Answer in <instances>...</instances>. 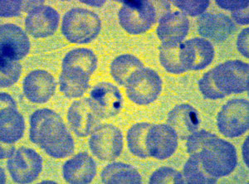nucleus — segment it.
<instances>
[{"mask_svg": "<svg viewBox=\"0 0 249 184\" xmlns=\"http://www.w3.org/2000/svg\"><path fill=\"white\" fill-rule=\"evenodd\" d=\"M218 131L226 138L244 135L249 128V102L244 98H233L223 105L217 116Z\"/></svg>", "mask_w": 249, "mask_h": 184, "instance_id": "0eeeda50", "label": "nucleus"}, {"mask_svg": "<svg viewBox=\"0 0 249 184\" xmlns=\"http://www.w3.org/2000/svg\"><path fill=\"white\" fill-rule=\"evenodd\" d=\"M190 31V20L182 12L166 13L159 19L156 35L162 43H183Z\"/></svg>", "mask_w": 249, "mask_h": 184, "instance_id": "a211bd4d", "label": "nucleus"}, {"mask_svg": "<svg viewBox=\"0 0 249 184\" xmlns=\"http://www.w3.org/2000/svg\"><path fill=\"white\" fill-rule=\"evenodd\" d=\"M216 87L225 96L249 91V65L240 60H230L212 69Z\"/></svg>", "mask_w": 249, "mask_h": 184, "instance_id": "423d86ee", "label": "nucleus"}, {"mask_svg": "<svg viewBox=\"0 0 249 184\" xmlns=\"http://www.w3.org/2000/svg\"><path fill=\"white\" fill-rule=\"evenodd\" d=\"M23 1L20 0H1L0 15L3 17H18L21 15Z\"/></svg>", "mask_w": 249, "mask_h": 184, "instance_id": "72a5a7b5", "label": "nucleus"}, {"mask_svg": "<svg viewBox=\"0 0 249 184\" xmlns=\"http://www.w3.org/2000/svg\"><path fill=\"white\" fill-rule=\"evenodd\" d=\"M242 156L243 160L247 167L249 166V137L247 136L246 139L244 140L243 146H242Z\"/></svg>", "mask_w": 249, "mask_h": 184, "instance_id": "a19ab883", "label": "nucleus"}, {"mask_svg": "<svg viewBox=\"0 0 249 184\" xmlns=\"http://www.w3.org/2000/svg\"><path fill=\"white\" fill-rule=\"evenodd\" d=\"M216 5L218 8L227 11L236 12L239 10H244L249 8V0H231V1H227V0H216Z\"/></svg>", "mask_w": 249, "mask_h": 184, "instance_id": "f704fd0d", "label": "nucleus"}, {"mask_svg": "<svg viewBox=\"0 0 249 184\" xmlns=\"http://www.w3.org/2000/svg\"><path fill=\"white\" fill-rule=\"evenodd\" d=\"M215 136L216 134L211 133L210 131L198 130L195 133L190 134L186 139L187 153L189 154H193V153L200 152L207 140Z\"/></svg>", "mask_w": 249, "mask_h": 184, "instance_id": "473e14b6", "label": "nucleus"}, {"mask_svg": "<svg viewBox=\"0 0 249 184\" xmlns=\"http://www.w3.org/2000/svg\"><path fill=\"white\" fill-rule=\"evenodd\" d=\"M144 67V63L131 54H122L111 62L110 73L118 85H124L134 71Z\"/></svg>", "mask_w": 249, "mask_h": 184, "instance_id": "b1692460", "label": "nucleus"}, {"mask_svg": "<svg viewBox=\"0 0 249 184\" xmlns=\"http://www.w3.org/2000/svg\"><path fill=\"white\" fill-rule=\"evenodd\" d=\"M167 124L176 131L178 139L186 140L198 131L201 124L198 111L190 104H180L173 108L167 117Z\"/></svg>", "mask_w": 249, "mask_h": 184, "instance_id": "aec40b11", "label": "nucleus"}, {"mask_svg": "<svg viewBox=\"0 0 249 184\" xmlns=\"http://www.w3.org/2000/svg\"><path fill=\"white\" fill-rule=\"evenodd\" d=\"M29 139L54 159H65L75 151V143L62 117L48 108L32 114Z\"/></svg>", "mask_w": 249, "mask_h": 184, "instance_id": "f257e3e1", "label": "nucleus"}, {"mask_svg": "<svg viewBox=\"0 0 249 184\" xmlns=\"http://www.w3.org/2000/svg\"><path fill=\"white\" fill-rule=\"evenodd\" d=\"M25 121L18 109L5 108L0 111V139L2 143L14 145L23 138Z\"/></svg>", "mask_w": 249, "mask_h": 184, "instance_id": "4be33fe9", "label": "nucleus"}, {"mask_svg": "<svg viewBox=\"0 0 249 184\" xmlns=\"http://www.w3.org/2000/svg\"><path fill=\"white\" fill-rule=\"evenodd\" d=\"M123 134L111 124H100L91 132L88 141L89 149L102 161H114L123 151Z\"/></svg>", "mask_w": 249, "mask_h": 184, "instance_id": "6e6552de", "label": "nucleus"}, {"mask_svg": "<svg viewBox=\"0 0 249 184\" xmlns=\"http://www.w3.org/2000/svg\"><path fill=\"white\" fill-rule=\"evenodd\" d=\"M178 139L175 130L168 124L151 125L145 139L148 154L158 160L169 159L178 148Z\"/></svg>", "mask_w": 249, "mask_h": 184, "instance_id": "9b49d317", "label": "nucleus"}, {"mask_svg": "<svg viewBox=\"0 0 249 184\" xmlns=\"http://www.w3.org/2000/svg\"><path fill=\"white\" fill-rule=\"evenodd\" d=\"M198 153L204 171L216 179L230 175L238 165L234 145L217 135L208 139Z\"/></svg>", "mask_w": 249, "mask_h": 184, "instance_id": "f03ea898", "label": "nucleus"}, {"mask_svg": "<svg viewBox=\"0 0 249 184\" xmlns=\"http://www.w3.org/2000/svg\"><path fill=\"white\" fill-rule=\"evenodd\" d=\"M161 77L155 70L141 68L130 75L125 83V93L138 105H148L158 99L162 91Z\"/></svg>", "mask_w": 249, "mask_h": 184, "instance_id": "39448f33", "label": "nucleus"}, {"mask_svg": "<svg viewBox=\"0 0 249 184\" xmlns=\"http://www.w3.org/2000/svg\"><path fill=\"white\" fill-rule=\"evenodd\" d=\"M150 184H184V175L180 172L170 167H161L150 176Z\"/></svg>", "mask_w": 249, "mask_h": 184, "instance_id": "c756f323", "label": "nucleus"}, {"mask_svg": "<svg viewBox=\"0 0 249 184\" xmlns=\"http://www.w3.org/2000/svg\"><path fill=\"white\" fill-rule=\"evenodd\" d=\"M67 119L72 132L81 138L90 135L101 122L99 117L91 110L88 97L76 100L70 105Z\"/></svg>", "mask_w": 249, "mask_h": 184, "instance_id": "dca6fc26", "label": "nucleus"}, {"mask_svg": "<svg viewBox=\"0 0 249 184\" xmlns=\"http://www.w3.org/2000/svg\"><path fill=\"white\" fill-rule=\"evenodd\" d=\"M98 66V59L91 49H76L66 54L62 60V67H79L91 76Z\"/></svg>", "mask_w": 249, "mask_h": 184, "instance_id": "393cba45", "label": "nucleus"}, {"mask_svg": "<svg viewBox=\"0 0 249 184\" xmlns=\"http://www.w3.org/2000/svg\"><path fill=\"white\" fill-rule=\"evenodd\" d=\"M118 13L120 25L130 35H140L151 29L157 20V10L153 2L147 0L121 1Z\"/></svg>", "mask_w": 249, "mask_h": 184, "instance_id": "20e7f679", "label": "nucleus"}, {"mask_svg": "<svg viewBox=\"0 0 249 184\" xmlns=\"http://www.w3.org/2000/svg\"><path fill=\"white\" fill-rule=\"evenodd\" d=\"M59 23L60 15L56 9L41 5L27 15L26 32L34 38L50 37L57 32Z\"/></svg>", "mask_w": 249, "mask_h": 184, "instance_id": "2eb2a0df", "label": "nucleus"}, {"mask_svg": "<svg viewBox=\"0 0 249 184\" xmlns=\"http://www.w3.org/2000/svg\"><path fill=\"white\" fill-rule=\"evenodd\" d=\"M16 149L15 145H9V144H5L1 142L0 145V159H10L12 157L15 156L16 153Z\"/></svg>", "mask_w": 249, "mask_h": 184, "instance_id": "4c0bfd02", "label": "nucleus"}, {"mask_svg": "<svg viewBox=\"0 0 249 184\" xmlns=\"http://www.w3.org/2000/svg\"><path fill=\"white\" fill-rule=\"evenodd\" d=\"M41 184H56V182L48 181V180H45V181L42 182Z\"/></svg>", "mask_w": 249, "mask_h": 184, "instance_id": "c03bdc74", "label": "nucleus"}, {"mask_svg": "<svg viewBox=\"0 0 249 184\" xmlns=\"http://www.w3.org/2000/svg\"><path fill=\"white\" fill-rule=\"evenodd\" d=\"M57 87L53 76L44 70L29 72L23 82L26 98L35 104H44L51 99Z\"/></svg>", "mask_w": 249, "mask_h": 184, "instance_id": "4468645a", "label": "nucleus"}, {"mask_svg": "<svg viewBox=\"0 0 249 184\" xmlns=\"http://www.w3.org/2000/svg\"><path fill=\"white\" fill-rule=\"evenodd\" d=\"M102 184H141L142 175L132 165L116 162L107 165L101 173Z\"/></svg>", "mask_w": 249, "mask_h": 184, "instance_id": "5701e85b", "label": "nucleus"}, {"mask_svg": "<svg viewBox=\"0 0 249 184\" xmlns=\"http://www.w3.org/2000/svg\"><path fill=\"white\" fill-rule=\"evenodd\" d=\"M41 5H43V1H23L22 9H23V12L30 13Z\"/></svg>", "mask_w": 249, "mask_h": 184, "instance_id": "ea45409f", "label": "nucleus"}, {"mask_svg": "<svg viewBox=\"0 0 249 184\" xmlns=\"http://www.w3.org/2000/svg\"><path fill=\"white\" fill-rule=\"evenodd\" d=\"M30 40L18 26L5 23L0 27V57L19 61L29 54Z\"/></svg>", "mask_w": 249, "mask_h": 184, "instance_id": "ddd939ff", "label": "nucleus"}, {"mask_svg": "<svg viewBox=\"0 0 249 184\" xmlns=\"http://www.w3.org/2000/svg\"><path fill=\"white\" fill-rule=\"evenodd\" d=\"M249 29H243L238 34V39H237V49L238 51L240 52L243 57L249 59Z\"/></svg>", "mask_w": 249, "mask_h": 184, "instance_id": "c9c22d12", "label": "nucleus"}, {"mask_svg": "<svg viewBox=\"0 0 249 184\" xmlns=\"http://www.w3.org/2000/svg\"><path fill=\"white\" fill-rule=\"evenodd\" d=\"M182 43H161L159 47L160 62L165 71L170 74L180 75L185 73L186 70L180 61Z\"/></svg>", "mask_w": 249, "mask_h": 184, "instance_id": "bb28decb", "label": "nucleus"}, {"mask_svg": "<svg viewBox=\"0 0 249 184\" xmlns=\"http://www.w3.org/2000/svg\"><path fill=\"white\" fill-rule=\"evenodd\" d=\"M22 74V65L18 61L0 57V85L10 87L17 83Z\"/></svg>", "mask_w": 249, "mask_h": 184, "instance_id": "c85d7f7f", "label": "nucleus"}, {"mask_svg": "<svg viewBox=\"0 0 249 184\" xmlns=\"http://www.w3.org/2000/svg\"><path fill=\"white\" fill-rule=\"evenodd\" d=\"M198 33L204 39H210L215 43H222L234 33L236 26L231 17L218 13H206L197 21Z\"/></svg>", "mask_w": 249, "mask_h": 184, "instance_id": "f3484780", "label": "nucleus"}, {"mask_svg": "<svg viewBox=\"0 0 249 184\" xmlns=\"http://www.w3.org/2000/svg\"><path fill=\"white\" fill-rule=\"evenodd\" d=\"M7 168L16 184H31L43 170V158L33 149L21 147L7 162Z\"/></svg>", "mask_w": 249, "mask_h": 184, "instance_id": "1a4fd4ad", "label": "nucleus"}, {"mask_svg": "<svg viewBox=\"0 0 249 184\" xmlns=\"http://www.w3.org/2000/svg\"><path fill=\"white\" fill-rule=\"evenodd\" d=\"M91 76L79 67H62L59 77L60 91L69 99L80 98L88 91Z\"/></svg>", "mask_w": 249, "mask_h": 184, "instance_id": "412c9836", "label": "nucleus"}, {"mask_svg": "<svg viewBox=\"0 0 249 184\" xmlns=\"http://www.w3.org/2000/svg\"><path fill=\"white\" fill-rule=\"evenodd\" d=\"M81 3L87 4L91 7H95V8H102V6L106 3L104 0H91V1H81Z\"/></svg>", "mask_w": 249, "mask_h": 184, "instance_id": "79ce46f5", "label": "nucleus"}, {"mask_svg": "<svg viewBox=\"0 0 249 184\" xmlns=\"http://www.w3.org/2000/svg\"><path fill=\"white\" fill-rule=\"evenodd\" d=\"M6 183V174L4 173V169L3 167H1V184H5Z\"/></svg>", "mask_w": 249, "mask_h": 184, "instance_id": "37998d69", "label": "nucleus"}, {"mask_svg": "<svg viewBox=\"0 0 249 184\" xmlns=\"http://www.w3.org/2000/svg\"><path fill=\"white\" fill-rule=\"evenodd\" d=\"M96 163L87 152L78 153L62 166L63 179L68 184H90L96 177Z\"/></svg>", "mask_w": 249, "mask_h": 184, "instance_id": "6ab92c4d", "label": "nucleus"}, {"mask_svg": "<svg viewBox=\"0 0 249 184\" xmlns=\"http://www.w3.org/2000/svg\"><path fill=\"white\" fill-rule=\"evenodd\" d=\"M91 110L101 119L116 117L122 111L123 97L118 87L110 83H100L90 91Z\"/></svg>", "mask_w": 249, "mask_h": 184, "instance_id": "9d476101", "label": "nucleus"}, {"mask_svg": "<svg viewBox=\"0 0 249 184\" xmlns=\"http://www.w3.org/2000/svg\"><path fill=\"white\" fill-rule=\"evenodd\" d=\"M214 56L212 43L203 37H195L182 43L179 57L187 71L205 69L213 63Z\"/></svg>", "mask_w": 249, "mask_h": 184, "instance_id": "f8f14e48", "label": "nucleus"}, {"mask_svg": "<svg viewBox=\"0 0 249 184\" xmlns=\"http://www.w3.org/2000/svg\"><path fill=\"white\" fill-rule=\"evenodd\" d=\"M0 107L1 110L5 109V108H13V109H18L17 103L15 101L14 98L5 92H1L0 93Z\"/></svg>", "mask_w": 249, "mask_h": 184, "instance_id": "58836bf2", "label": "nucleus"}, {"mask_svg": "<svg viewBox=\"0 0 249 184\" xmlns=\"http://www.w3.org/2000/svg\"><path fill=\"white\" fill-rule=\"evenodd\" d=\"M62 33L69 43L87 44L96 39L102 30L98 15L89 9L74 8L62 17Z\"/></svg>", "mask_w": 249, "mask_h": 184, "instance_id": "7ed1b4c3", "label": "nucleus"}, {"mask_svg": "<svg viewBox=\"0 0 249 184\" xmlns=\"http://www.w3.org/2000/svg\"><path fill=\"white\" fill-rule=\"evenodd\" d=\"M231 17L233 23H236L238 25H249V8L244 10L232 12Z\"/></svg>", "mask_w": 249, "mask_h": 184, "instance_id": "e433bc0d", "label": "nucleus"}, {"mask_svg": "<svg viewBox=\"0 0 249 184\" xmlns=\"http://www.w3.org/2000/svg\"><path fill=\"white\" fill-rule=\"evenodd\" d=\"M176 8L180 9L184 15L190 17H197L204 15L207 9L210 7L211 2L209 0H197V1H172Z\"/></svg>", "mask_w": 249, "mask_h": 184, "instance_id": "2f4dec72", "label": "nucleus"}, {"mask_svg": "<svg viewBox=\"0 0 249 184\" xmlns=\"http://www.w3.org/2000/svg\"><path fill=\"white\" fill-rule=\"evenodd\" d=\"M198 85L199 91L204 99L216 100L224 99L226 97L216 87L213 80L212 70L207 71L203 75V77L198 80Z\"/></svg>", "mask_w": 249, "mask_h": 184, "instance_id": "7c9ffc66", "label": "nucleus"}, {"mask_svg": "<svg viewBox=\"0 0 249 184\" xmlns=\"http://www.w3.org/2000/svg\"><path fill=\"white\" fill-rule=\"evenodd\" d=\"M183 173L185 183L188 184H214L218 182V179L204 171L200 162L199 153L190 154L184 165Z\"/></svg>", "mask_w": 249, "mask_h": 184, "instance_id": "cd10ccee", "label": "nucleus"}, {"mask_svg": "<svg viewBox=\"0 0 249 184\" xmlns=\"http://www.w3.org/2000/svg\"><path fill=\"white\" fill-rule=\"evenodd\" d=\"M151 125L147 122H141L132 125L128 131L126 135L128 149L130 153L140 159H147L150 157L145 146V139Z\"/></svg>", "mask_w": 249, "mask_h": 184, "instance_id": "a878e982", "label": "nucleus"}]
</instances>
